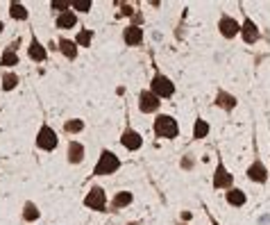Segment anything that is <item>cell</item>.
<instances>
[{
  "label": "cell",
  "instance_id": "cell-24",
  "mask_svg": "<svg viewBox=\"0 0 270 225\" xmlns=\"http://www.w3.org/2000/svg\"><path fill=\"white\" fill-rule=\"evenodd\" d=\"M0 64H2V66H7V68L16 66V64H19V53H14L12 48H5V50H2V55H0Z\"/></svg>",
  "mask_w": 270,
  "mask_h": 225
},
{
  "label": "cell",
  "instance_id": "cell-9",
  "mask_svg": "<svg viewBox=\"0 0 270 225\" xmlns=\"http://www.w3.org/2000/svg\"><path fill=\"white\" fill-rule=\"evenodd\" d=\"M241 37H243V41L248 43V46H252V43H257V41L261 39V30H259V25L245 12H243V23H241Z\"/></svg>",
  "mask_w": 270,
  "mask_h": 225
},
{
  "label": "cell",
  "instance_id": "cell-1",
  "mask_svg": "<svg viewBox=\"0 0 270 225\" xmlns=\"http://www.w3.org/2000/svg\"><path fill=\"white\" fill-rule=\"evenodd\" d=\"M120 166H123V162H120L118 155L114 150H109V148H102L98 162L93 166V175H98V178H102V175H114V173H118Z\"/></svg>",
  "mask_w": 270,
  "mask_h": 225
},
{
  "label": "cell",
  "instance_id": "cell-11",
  "mask_svg": "<svg viewBox=\"0 0 270 225\" xmlns=\"http://www.w3.org/2000/svg\"><path fill=\"white\" fill-rule=\"evenodd\" d=\"M245 175H248V180H250V182H254V184H266L270 173H268V166H266L261 159H254V162L248 166Z\"/></svg>",
  "mask_w": 270,
  "mask_h": 225
},
{
  "label": "cell",
  "instance_id": "cell-12",
  "mask_svg": "<svg viewBox=\"0 0 270 225\" xmlns=\"http://www.w3.org/2000/svg\"><path fill=\"white\" fill-rule=\"evenodd\" d=\"M27 57L32 61H37V64H41V61L48 60V48L41 43L39 39H37V34H32V39H30V46H27Z\"/></svg>",
  "mask_w": 270,
  "mask_h": 225
},
{
  "label": "cell",
  "instance_id": "cell-26",
  "mask_svg": "<svg viewBox=\"0 0 270 225\" xmlns=\"http://www.w3.org/2000/svg\"><path fill=\"white\" fill-rule=\"evenodd\" d=\"M82 130H84V121L82 119H68L64 123V132L66 134H79Z\"/></svg>",
  "mask_w": 270,
  "mask_h": 225
},
{
  "label": "cell",
  "instance_id": "cell-31",
  "mask_svg": "<svg viewBox=\"0 0 270 225\" xmlns=\"http://www.w3.org/2000/svg\"><path fill=\"white\" fill-rule=\"evenodd\" d=\"M182 221H184V223H189V221H191V212H182Z\"/></svg>",
  "mask_w": 270,
  "mask_h": 225
},
{
  "label": "cell",
  "instance_id": "cell-33",
  "mask_svg": "<svg viewBox=\"0 0 270 225\" xmlns=\"http://www.w3.org/2000/svg\"><path fill=\"white\" fill-rule=\"evenodd\" d=\"M127 225H141V223H136V221H132V223H127Z\"/></svg>",
  "mask_w": 270,
  "mask_h": 225
},
{
  "label": "cell",
  "instance_id": "cell-13",
  "mask_svg": "<svg viewBox=\"0 0 270 225\" xmlns=\"http://www.w3.org/2000/svg\"><path fill=\"white\" fill-rule=\"evenodd\" d=\"M84 155H86V150H84V146L79 143V141H68V148H66V159H68V164L71 166H77V164H82L84 162Z\"/></svg>",
  "mask_w": 270,
  "mask_h": 225
},
{
  "label": "cell",
  "instance_id": "cell-21",
  "mask_svg": "<svg viewBox=\"0 0 270 225\" xmlns=\"http://www.w3.org/2000/svg\"><path fill=\"white\" fill-rule=\"evenodd\" d=\"M211 132V125L207 123L204 119H195V123H193V139L200 141V139H207Z\"/></svg>",
  "mask_w": 270,
  "mask_h": 225
},
{
  "label": "cell",
  "instance_id": "cell-5",
  "mask_svg": "<svg viewBox=\"0 0 270 225\" xmlns=\"http://www.w3.org/2000/svg\"><path fill=\"white\" fill-rule=\"evenodd\" d=\"M82 203H84L86 209H93V212H107V191L100 184H93Z\"/></svg>",
  "mask_w": 270,
  "mask_h": 225
},
{
  "label": "cell",
  "instance_id": "cell-3",
  "mask_svg": "<svg viewBox=\"0 0 270 225\" xmlns=\"http://www.w3.org/2000/svg\"><path fill=\"white\" fill-rule=\"evenodd\" d=\"M150 91L157 96L159 100H166V98H173L175 96V82H173L168 75H164L161 71H154L152 75V82H150Z\"/></svg>",
  "mask_w": 270,
  "mask_h": 225
},
{
  "label": "cell",
  "instance_id": "cell-6",
  "mask_svg": "<svg viewBox=\"0 0 270 225\" xmlns=\"http://www.w3.org/2000/svg\"><path fill=\"white\" fill-rule=\"evenodd\" d=\"M211 184H213L216 191H227V189L234 186V175L230 173V168L225 166V162L220 157H218V166H216V171H213V180H211Z\"/></svg>",
  "mask_w": 270,
  "mask_h": 225
},
{
  "label": "cell",
  "instance_id": "cell-8",
  "mask_svg": "<svg viewBox=\"0 0 270 225\" xmlns=\"http://www.w3.org/2000/svg\"><path fill=\"white\" fill-rule=\"evenodd\" d=\"M120 146L130 152H136L143 148V137H141V132H136L134 127L127 125L125 130H123V134H120Z\"/></svg>",
  "mask_w": 270,
  "mask_h": 225
},
{
  "label": "cell",
  "instance_id": "cell-7",
  "mask_svg": "<svg viewBox=\"0 0 270 225\" xmlns=\"http://www.w3.org/2000/svg\"><path fill=\"white\" fill-rule=\"evenodd\" d=\"M218 32L223 39H236V34H241V23L230 14H223L218 20Z\"/></svg>",
  "mask_w": 270,
  "mask_h": 225
},
{
  "label": "cell",
  "instance_id": "cell-17",
  "mask_svg": "<svg viewBox=\"0 0 270 225\" xmlns=\"http://www.w3.org/2000/svg\"><path fill=\"white\" fill-rule=\"evenodd\" d=\"M57 48H59V53L66 57V60H77V53H79V48H77V43L73 39H66V37H61L59 41H57Z\"/></svg>",
  "mask_w": 270,
  "mask_h": 225
},
{
  "label": "cell",
  "instance_id": "cell-15",
  "mask_svg": "<svg viewBox=\"0 0 270 225\" xmlns=\"http://www.w3.org/2000/svg\"><path fill=\"white\" fill-rule=\"evenodd\" d=\"M216 107H220V109H225V112H234L236 109V105H238V100H236V96L234 93H230V91H225V89H220V91L216 93Z\"/></svg>",
  "mask_w": 270,
  "mask_h": 225
},
{
  "label": "cell",
  "instance_id": "cell-4",
  "mask_svg": "<svg viewBox=\"0 0 270 225\" xmlns=\"http://www.w3.org/2000/svg\"><path fill=\"white\" fill-rule=\"evenodd\" d=\"M59 146V137L55 132V127H50L48 123H41L39 132H37V148L43 152H53Z\"/></svg>",
  "mask_w": 270,
  "mask_h": 225
},
{
  "label": "cell",
  "instance_id": "cell-10",
  "mask_svg": "<svg viewBox=\"0 0 270 225\" xmlns=\"http://www.w3.org/2000/svg\"><path fill=\"white\" fill-rule=\"evenodd\" d=\"M159 107H161V100L150 89H143V91L138 93V112L141 114H154V112H159Z\"/></svg>",
  "mask_w": 270,
  "mask_h": 225
},
{
  "label": "cell",
  "instance_id": "cell-30",
  "mask_svg": "<svg viewBox=\"0 0 270 225\" xmlns=\"http://www.w3.org/2000/svg\"><path fill=\"white\" fill-rule=\"evenodd\" d=\"M120 14L123 16H134V7L127 5V2H120Z\"/></svg>",
  "mask_w": 270,
  "mask_h": 225
},
{
  "label": "cell",
  "instance_id": "cell-19",
  "mask_svg": "<svg viewBox=\"0 0 270 225\" xmlns=\"http://www.w3.org/2000/svg\"><path fill=\"white\" fill-rule=\"evenodd\" d=\"M75 25H77V14L73 9H68L64 14H57V27L59 30H73Z\"/></svg>",
  "mask_w": 270,
  "mask_h": 225
},
{
  "label": "cell",
  "instance_id": "cell-16",
  "mask_svg": "<svg viewBox=\"0 0 270 225\" xmlns=\"http://www.w3.org/2000/svg\"><path fill=\"white\" fill-rule=\"evenodd\" d=\"M225 200H227V205L230 207H243L245 203H248V196H245L243 189H238V186H231V189H227L225 191Z\"/></svg>",
  "mask_w": 270,
  "mask_h": 225
},
{
  "label": "cell",
  "instance_id": "cell-29",
  "mask_svg": "<svg viewBox=\"0 0 270 225\" xmlns=\"http://www.w3.org/2000/svg\"><path fill=\"white\" fill-rule=\"evenodd\" d=\"M193 166H195V155H193V152H186L184 157H182V168H184V171H193Z\"/></svg>",
  "mask_w": 270,
  "mask_h": 225
},
{
  "label": "cell",
  "instance_id": "cell-25",
  "mask_svg": "<svg viewBox=\"0 0 270 225\" xmlns=\"http://www.w3.org/2000/svg\"><path fill=\"white\" fill-rule=\"evenodd\" d=\"M0 82H2V91H14V89L19 86V75L12 73V71H7Z\"/></svg>",
  "mask_w": 270,
  "mask_h": 225
},
{
  "label": "cell",
  "instance_id": "cell-35",
  "mask_svg": "<svg viewBox=\"0 0 270 225\" xmlns=\"http://www.w3.org/2000/svg\"><path fill=\"white\" fill-rule=\"evenodd\" d=\"M216 225H218V223H216Z\"/></svg>",
  "mask_w": 270,
  "mask_h": 225
},
{
  "label": "cell",
  "instance_id": "cell-23",
  "mask_svg": "<svg viewBox=\"0 0 270 225\" xmlns=\"http://www.w3.org/2000/svg\"><path fill=\"white\" fill-rule=\"evenodd\" d=\"M75 43H77V48H89L91 46V41H93V30L91 27H82L77 34H75Z\"/></svg>",
  "mask_w": 270,
  "mask_h": 225
},
{
  "label": "cell",
  "instance_id": "cell-28",
  "mask_svg": "<svg viewBox=\"0 0 270 225\" xmlns=\"http://www.w3.org/2000/svg\"><path fill=\"white\" fill-rule=\"evenodd\" d=\"M50 9H53V12H59V14L68 12V9H71V0H53V2H50Z\"/></svg>",
  "mask_w": 270,
  "mask_h": 225
},
{
  "label": "cell",
  "instance_id": "cell-34",
  "mask_svg": "<svg viewBox=\"0 0 270 225\" xmlns=\"http://www.w3.org/2000/svg\"><path fill=\"white\" fill-rule=\"evenodd\" d=\"M177 225H189V223H177Z\"/></svg>",
  "mask_w": 270,
  "mask_h": 225
},
{
  "label": "cell",
  "instance_id": "cell-14",
  "mask_svg": "<svg viewBox=\"0 0 270 225\" xmlns=\"http://www.w3.org/2000/svg\"><path fill=\"white\" fill-rule=\"evenodd\" d=\"M143 37H145V32H143V27L141 25H127L125 30H123V41L132 48L141 46V43H143Z\"/></svg>",
  "mask_w": 270,
  "mask_h": 225
},
{
  "label": "cell",
  "instance_id": "cell-32",
  "mask_svg": "<svg viewBox=\"0 0 270 225\" xmlns=\"http://www.w3.org/2000/svg\"><path fill=\"white\" fill-rule=\"evenodd\" d=\"M5 32V23H2V20H0V34Z\"/></svg>",
  "mask_w": 270,
  "mask_h": 225
},
{
  "label": "cell",
  "instance_id": "cell-27",
  "mask_svg": "<svg viewBox=\"0 0 270 225\" xmlns=\"http://www.w3.org/2000/svg\"><path fill=\"white\" fill-rule=\"evenodd\" d=\"M93 7V0H71V9L75 14H89Z\"/></svg>",
  "mask_w": 270,
  "mask_h": 225
},
{
  "label": "cell",
  "instance_id": "cell-2",
  "mask_svg": "<svg viewBox=\"0 0 270 225\" xmlns=\"http://www.w3.org/2000/svg\"><path fill=\"white\" fill-rule=\"evenodd\" d=\"M152 130H154V137L157 139H177L179 134V125L177 121L173 119L171 114H157V119L152 123Z\"/></svg>",
  "mask_w": 270,
  "mask_h": 225
},
{
  "label": "cell",
  "instance_id": "cell-22",
  "mask_svg": "<svg viewBox=\"0 0 270 225\" xmlns=\"http://www.w3.org/2000/svg\"><path fill=\"white\" fill-rule=\"evenodd\" d=\"M9 16H12L14 20H27V16H30V12H27V7L23 5V2H9Z\"/></svg>",
  "mask_w": 270,
  "mask_h": 225
},
{
  "label": "cell",
  "instance_id": "cell-20",
  "mask_svg": "<svg viewBox=\"0 0 270 225\" xmlns=\"http://www.w3.org/2000/svg\"><path fill=\"white\" fill-rule=\"evenodd\" d=\"M39 219H41V209L37 207V203L27 200L25 205H23V221L25 223H37Z\"/></svg>",
  "mask_w": 270,
  "mask_h": 225
},
{
  "label": "cell",
  "instance_id": "cell-18",
  "mask_svg": "<svg viewBox=\"0 0 270 225\" xmlns=\"http://www.w3.org/2000/svg\"><path fill=\"white\" fill-rule=\"evenodd\" d=\"M132 203H134L132 191H118L112 198V209H114V212H118V209H125V207H130Z\"/></svg>",
  "mask_w": 270,
  "mask_h": 225
}]
</instances>
